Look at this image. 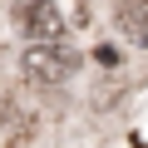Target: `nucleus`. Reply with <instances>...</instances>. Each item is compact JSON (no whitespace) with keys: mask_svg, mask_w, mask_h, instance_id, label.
Wrapping results in <instances>:
<instances>
[{"mask_svg":"<svg viewBox=\"0 0 148 148\" xmlns=\"http://www.w3.org/2000/svg\"><path fill=\"white\" fill-rule=\"evenodd\" d=\"M119 5H123V0H119Z\"/></svg>","mask_w":148,"mask_h":148,"instance_id":"nucleus-5","label":"nucleus"},{"mask_svg":"<svg viewBox=\"0 0 148 148\" xmlns=\"http://www.w3.org/2000/svg\"><path fill=\"white\" fill-rule=\"evenodd\" d=\"M79 49L74 45H25V54H20V74L30 84H40V89H59V84H69L74 74H79Z\"/></svg>","mask_w":148,"mask_h":148,"instance_id":"nucleus-1","label":"nucleus"},{"mask_svg":"<svg viewBox=\"0 0 148 148\" xmlns=\"http://www.w3.org/2000/svg\"><path fill=\"white\" fill-rule=\"evenodd\" d=\"M94 54H99V64H119V49H114V45H99Z\"/></svg>","mask_w":148,"mask_h":148,"instance_id":"nucleus-4","label":"nucleus"},{"mask_svg":"<svg viewBox=\"0 0 148 148\" xmlns=\"http://www.w3.org/2000/svg\"><path fill=\"white\" fill-rule=\"evenodd\" d=\"M119 30L133 45H148V0H123L119 5Z\"/></svg>","mask_w":148,"mask_h":148,"instance_id":"nucleus-3","label":"nucleus"},{"mask_svg":"<svg viewBox=\"0 0 148 148\" xmlns=\"http://www.w3.org/2000/svg\"><path fill=\"white\" fill-rule=\"evenodd\" d=\"M20 35L30 45H64V15L54 0H30L20 5Z\"/></svg>","mask_w":148,"mask_h":148,"instance_id":"nucleus-2","label":"nucleus"}]
</instances>
